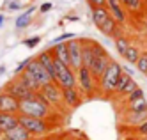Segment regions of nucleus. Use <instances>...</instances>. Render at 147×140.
I'll list each match as a JSON object with an SVG mask.
<instances>
[{
  "instance_id": "22",
  "label": "nucleus",
  "mask_w": 147,
  "mask_h": 140,
  "mask_svg": "<svg viewBox=\"0 0 147 140\" xmlns=\"http://www.w3.org/2000/svg\"><path fill=\"white\" fill-rule=\"evenodd\" d=\"M145 119H147V112H126V115H124L126 124H129L131 128L138 126V124L144 122Z\"/></svg>"
},
{
  "instance_id": "5",
  "label": "nucleus",
  "mask_w": 147,
  "mask_h": 140,
  "mask_svg": "<svg viewBox=\"0 0 147 140\" xmlns=\"http://www.w3.org/2000/svg\"><path fill=\"white\" fill-rule=\"evenodd\" d=\"M76 87L82 91L85 99H90L96 94H99L98 92V78L90 73V69L87 66H82L80 69H76Z\"/></svg>"
},
{
  "instance_id": "16",
  "label": "nucleus",
  "mask_w": 147,
  "mask_h": 140,
  "mask_svg": "<svg viewBox=\"0 0 147 140\" xmlns=\"http://www.w3.org/2000/svg\"><path fill=\"white\" fill-rule=\"evenodd\" d=\"M30 138H32V135H30L27 131V128L22 126V124L14 126L13 130H9V131H4V135L0 137V140H30Z\"/></svg>"
},
{
  "instance_id": "23",
  "label": "nucleus",
  "mask_w": 147,
  "mask_h": 140,
  "mask_svg": "<svg viewBox=\"0 0 147 140\" xmlns=\"http://www.w3.org/2000/svg\"><path fill=\"white\" fill-rule=\"evenodd\" d=\"M94 59V39H83V66H90Z\"/></svg>"
},
{
  "instance_id": "7",
  "label": "nucleus",
  "mask_w": 147,
  "mask_h": 140,
  "mask_svg": "<svg viewBox=\"0 0 147 140\" xmlns=\"http://www.w3.org/2000/svg\"><path fill=\"white\" fill-rule=\"evenodd\" d=\"M41 96L45 98V101L51 106L53 110L64 114L66 112V106H64V101H62V89L59 87V85L55 82H50L46 85H43V87L39 89Z\"/></svg>"
},
{
  "instance_id": "44",
  "label": "nucleus",
  "mask_w": 147,
  "mask_h": 140,
  "mask_svg": "<svg viewBox=\"0 0 147 140\" xmlns=\"http://www.w3.org/2000/svg\"><path fill=\"white\" fill-rule=\"evenodd\" d=\"M144 2H145V4H147V0H144Z\"/></svg>"
},
{
  "instance_id": "35",
  "label": "nucleus",
  "mask_w": 147,
  "mask_h": 140,
  "mask_svg": "<svg viewBox=\"0 0 147 140\" xmlns=\"http://www.w3.org/2000/svg\"><path fill=\"white\" fill-rule=\"evenodd\" d=\"M51 7H53V4H51V2H46V4H43V5L39 7V11H41V13H48V11H51Z\"/></svg>"
},
{
  "instance_id": "13",
  "label": "nucleus",
  "mask_w": 147,
  "mask_h": 140,
  "mask_svg": "<svg viewBox=\"0 0 147 140\" xmlns=\"http://www.w3.org/2000/svg\"><path fill=\"white\" fill-rule=\"evenodd\" d=\"M107 7H108V11H110L112 18L117 21L121 27L128 23V20H129V13H128V9L124 7L122 0H107Z\"/></svg>"
},
{
  "instance_id": "1",
  "label": "nucleus",
  "mask_w": 147,
  "mask_h": 140,
  "mask_svg": "<svg viewBox=\"0 0 147 140\" xmlns=\"http://www.w3.org/2000/svg\"><path fill=\"white\" fill-rule=\"evenodd\" d=\"M20 115H30V117H39V119L55 121V110L45 101L39 91L32 98L20 101Z\"/></svg>"
},
{
  "instance_id": "15",
  "label": "nucleus",
  "mask_w": 147,
  "mask_h": 140,
  "mask_svg": "<svg viewBox=\"0 0 147 140\" xmlns=\"http://www.w3.org/2000/svg\"><path fill=\"white\" fill-rule=\"evenodd\" d=\"M0 112H14L20 114V99H16L13 94L0 91Z\"/></svg>"
},
{
  "instance_id": "14",
  "label": "nucleus",
  "mask_w": 147,
  "mask_h": 140,
  "mask_svg": "<svg viewBox=\"0 0 147 140\" xmlns=\"http://www.w3.org/2000/svg\"><path fill=\"white\" fill-rule=\"evenodd\" d=\"M85 99L83 94L78 87H69V89H62V101H64L66 110H73V108H78L82 105V101Z\"/></svg>"
},
{
  "instance_id": "4",
  "label": "nucleus",
  "mask_w": 147,
  "mask_h": 140,
  "mask_svg": "<svg viewBox=\"0 0 147 140\" xmlns=\"http://www.w3.org/2000/svg\"><path fill=\"white\" fill-rule=\"evenodd\" d=\"M20 124L27 128V131L32 137H46L53 133L55 121L50 119H39V117H30V115H20Z\"/></svg>"
},
{
  "instance_id": "17",
  "label": "nucleus",
  "mask_w": 147,
  "mask_h": 140,
  "mask_svg": "<svg viewBox=\"0 0 147 140\" xmlns=\"http://www.w3.org/2000/svg\"><path fill=\"white\" fill-rule=\"evenodd\" d=\"M51 53H53V57L60 62H64L69 66V45L67 41H62V43H55V45L50 46Z\"/></svg>"
},
{
  "instance_id": "36",
  "label": "nucleus",
  "mask_w": 147,
  "mask_h": 140,
  "mask_svg": "<svg viewBox=\"0 0 147 140\" xmlns=\"http://www.w3.org/2000/svg\"><path fill=\"white\" fill-rule=\"evenodd\" d=\"M7 7H9V11H16V9L22 7V4H20V2H9Z\"/></svg>"
},
{
  "instance_id": "6",
  "label": "nucleus",
  "mask_w": 147,
  "mask_h": 140,
  "mask_svg": "<svg viewBox=\"0 0 147 140\" xmlns=\"http://www.w3.org/2000/svg\"><path fill=\"white\" fill-rule=\"evenodd\" d=\"M53 82L59 85L60 89H69V87H76V71L67 64L60 62L55 59V74H53Z\"/></svg>"
},
{
  "instance_id": "25",
  "label": "nucleus",
  "mask_w": 147,
  "mask_h": 140,
  "mask_svg": "<svg viewBox=\"0 0 147 140\" xmlns=\"http://www.w3.org/2000/svg\"><path fill=\"white\" fill-rule=\"evenodd\" d=\"M140 53H142V50L136 46V45H133V43H131L129 48L126 50V53H124V57H122V59L128 62V64H133V66H135L136 60H138V57H140Z\"/></svg>"
},
{
  "instance_id": "29",
  "label": "nucleus",
  "mask_w": 147,
  "mask_h": 140,
  "mask_svg": "<svg viewBox=\"0 0 147 140\" xmlns=\"http://www.w3.org/2000/svg\"><path fill=\"white\" fill-rule=\"evenodd\" d=\"M144 96H145V94H144V91H142L140 87H136V89H135L133 92H129V94H128V96H126V98L122 99V105H124V103H129V101H133V99L144 98Z\"/></svg>"
},
{
  "instance_id": "31",
  "label": "nucleus",
  "mask_w": 147,
  "mask_h": 140,
  "mask_svg": "<svg viewBox=\"0 0 147 140\" xmlns=\"http://www.w3.org/2000/svg\"><path fill=\"white\" fill-rule=\"evenodd\" d=\"M39 43H41V36H32V37H27V39L23 41V45H25L27 48H36Z\"/></svg>"
},
{
  "instance_id": "30",
  "label": "nucleus",
  "mask_w": 147,
  "mask_h": 140,
  "mask_svg": "<svg viewBox=\"0 0 147 140\" xmlns=\"http://www.w3.org/2000/svg\"><path fill=\"white\" fill-rule=\"evenodd\" d=\"M133 135H140V137H147V119L144 122H140L138 126L133 128Z\"/></svg>"
},
{
  "instance_id": "28",
  "label": "nucleus",
  "mask_w": 147,
  "mask_h": 140,
  "mask_svg": "<svg viewBox=\"0 0 147 140\" xmlns=\"http://www.w3.org/2000/svg\"><path fill=\"white\" fill-rule=\"evenodd\" d=\"M135 66H136V71L147 76V51L142 50V53H140V57H138V60H136Z\"/></svg>"
},
{
  "instance_id": "18",
  "label": "nucleus",
  "mask_w": 147,
  "mask_h": 140,
  "mask_svg": "<svg viewBox=\"0 0 147 140\" xmlns=\"http://www.w3.org/2000/svg\"><path fill=\"white\" fill-rule=\"evenodd\" d=\"M18 124H20V114L0 112V128H2V131H9Z\"/></svg>"
},
{
  "instance_id": "42",
  "label": "nucleus",
  "mask_w": 147,
  "mask_h": 140,
  "mask_svg": "<svg viewBox=\"0 0 147 140\" xmlns=\"http://www.w3.org/2000/svg\"><path fill=\"white\" fill-rule=\"evenodd\" d=\"M4 135V131H2V128H0V137H2Z\"/></svg>"
},
{
  "instance_id": "19",
  "label": "nucleus",
  "mask_w": 147,
  "mask_h": 140,
  "mask_svg": "<svg viewBox=\"0 0 147 140\" xmlns=\"http://www.w3.org/2000/svg\"><path fill=\"white\" fill-rule=\"evenodd\" d=\"M37 60L43 64V66L48 69V73L51 74V78H53V74H55V57H53V53H51V50H45V51H41L37 53Z\"/></svg>"
},
{
  "instance_id": "43",
  "label": "nucleus",
  "mask_w": 147,
  "mask_h": 140,
  "mask_svg": "<svg viewBox=\"0 0 147 140\" xmlns=\"http://www.w3.org/2000/svg\"><path fill=\"white\" fill-rule=\"evenodd\" d=\"M75 140H82V138H75Z\"/></svg>"
},
{
  "instance_id": "24",
  "label": "nucleus",
  "mask_w": 147,
  "mask_h": 140,
  "mask_svg": "<svg viewBox=\"0 0 147 140\" xmlns=\"http://www.w3.org/2000/svg\"><path fill=\"white\" fill-rule=\"evenodd\" d=\"M113 45H115V50H117L119 55H121V57H124V53H126V50L129 48L131 41H129V37H126V36L119 34L117 37H113Z\"/></svg>"
},
{
  "instance_id": "12",
  "label": "nucleus",
  "mask_w": 147,
  "mask_h": 140,
  "mask_svg": "<svg viewBox=\"0 0 147 140\" xmlns=\"http://www.w3.org/2000/svg\"><path fill=\"white\" fill-rule=\"evenodd\" d=\"M136 87H138V83H136L135 80H133V76L128 73V71H124L122 74H121V80H119V83H117V89H115V92H113V96L112 98H115V99H119V101H122L126 96H128L129 92H133Z\"/></svg>"
},
{
  "instance_id": "27",
  "label": "nucleus",
  "mask_w": 147,
  "mask_h": 140,
  "mask_svg": "<svg viewBox=\"0 0 147 140\" xmlns=\"http://www.w3.org/2000/svg\"><path fill=\"white\" fill-rule=\"evenodd\" d=\"M16 76H20V78H22V80H23V82H25V83H27V85H28V87L32 89L34 92H37V91L41 89V87H39V83L36 82V78L32 76V74H30V71H27V69H25L23 73H20V74H16Z\"/></svg>"
},
{
  "instance_id": "2",
  "label": "nucleus",
  "mask_w": 147,
  "mask_h": 140,
  "mask_svg": "<svg viewBox=\"0 0 147 140\" xmlns=\"http://www.w3.org/2000/svg\"><path fill=\"white\" fill-rule=\"evenodd\" d=\"M122 73H124V66L121 62L112 59V62L108 64V68L105 69V73L98 78V92L103 96V98H112L113 96Z\"/></svg>"
},
{
  "instance_id": "20",
  "label": "nucleus",
  "mask_w": 147,
  "mask_h": 140,
  "mask_svg": "<svg viewBox=\"0 0 147 140\" xmlns=\"http://www.w3.org/2000/svg\"><path fill=\"white\" fill-rule=\"evenodd\" d=\"M122 108H124L122 112H147V99H145V96L138 99H133L129 103H124Z\"/></svg>"
},
{
  "instance_id": "34",
  "label": "nucleus",
  "mask_w": 147,
  "mask_h": 140,
  "mask_svg": "<svg viewBox=\"0 0 147 140\" xmlns=\"http://www.w3.org/2000/svg\"><path fill=\"white\" fill-rule=\"evenodd\" d=\"M87 4L90 7H99V5H107V0H87Z\"/></svg>"
},
{
  "instance_id": "10",
  "label": "nucleus",
  "mask_w": 147,
  "mask_h": 140,
  "mask_svg": "<svg viewBox=\"0 0 147 140\" xmlns=\"http://www.w3.org/2000/svg\"><path fill=\"white\" fill-rule=\"evenodd\" d=\"M27 71H30V74L36 78V82L39 83V87H43V85L50 83V82H53V78H51V74L48 73V69L37 60V57H30L28 64H27Z\"/></svg>"
},
{
  "instance_id": "40",
  "label": "nucleus",
  "mask_w": 147,
  "mask_h": 140,
  "mask_svg": "<svg viewBox=\"0 0 147 140\" xmlns=\"http://www.w3.org/2000/svg\"><path fill=\"white\" fill-rule=\"evenodd\" d=\"M4 73H5V66H0V76H2Z\"/></svg>"
},
{
  "instance_id": "9",
  "label": "nucleus",
  "mask_w": 147,
  "mask_h": 140,
  "mask_svg": "<svg viewBox=\"0 0 147 140\" xmlns=\"http://www.w3.org/2000/svg\"><path fill=\"white\" fill-rule=\"evenodd\" d=\"M5 92H9V94H13L16 99H20V101H23V99H28V98H32V96L36 94L32 89L28 87V85L20 78V76H13L11 80H9L4 87H2Z\"/></svg>"
},
{
  "instance_id": "39",
  "label": "nucleus",
  "mask_w": 147,
  "mask_h": 140,
  "mask_svg": "<svg viewBox=\"0 0 147 140\" xmlns=\"http://www.w3.org/2000/svg\"><path fill=\"white\" fill-rule=\"evenodd\" d=\"M30 140H46V137H32Z\"/></svg>"
},
{
  "instance_id": "21",
  "label": "nucleus",
  "mask_w": 147,
  "mask_h": 140,
  "mask_svg": "<svg viewBox=\"0 0 147 140\" xmlns=\"http://www.w3.org/2000/svg\"><path fill=\"white\" fill-rule=\"evenodd\" d=\"M36 9H37V7H36V5H32V7H28V9H27V13H22V14L16 18L14 27H16L18 30L27 28V27L30 25V21H32V14H34V11H36Z\"/></svg>"
},
{
  "instance_id": "33",
  "label": "nucleus",
  "mask_w": 147,
  "mask_h": 140,
  "mask_svg": "<svg viewBox=\"0 0 147 140\" xmlns=\"http://www.w3.org/2000/svg\"><path fill=\"white\" fill-rule=\"evenodd\" d=\"M28 60H30V57H28V59H25V60H22V62L18 64V68L14 69V76H16V74H20V73H23V71H25V68H27Z\"/></svg>"
},
{
  "instance_id": "8",
  "label": "nucleus",
  "mask_w": 147,
  "mask_h": 140,
  "mask_svg": "<svg viewBox=\"0 0 147 140\" xmlns=\"http://www.w3.org/2000/svg\"><path fill=\"white\" fill-rule=\"evenodd\" d=\"M112 62V57H110V53L103 48V45H99L98 41H94V59L90 62V73L94 74L96 78H99L101 74L105 73V69L108 68V64Z\"/></svg>"
},
{
  "instance_id": "26",
  "label": "nucleus",
  "mask_w": 147,
  "mask_h": 140,
  "mask_svg": "<svg viewBox=\"0 0 147 140\" xmlns=\"http://www.w3.org/2000/svg\"><path fill=\"white\" fill-rule=\"evenodd\" d=\"M122 4H124L126 9H128L129 14H138V13H142V9L145 5L144 0H122Z\"/></svg>"
},
{
  "instance_id": "41",
  "label": "nucleus",
  "mask_w": 147,
  "mask_h": 140,
  "mask_svg": "<svg viewBox=\"0 0 147 140\" xmlns=\"http://www.w3.org/2000/svg\"><path fill=\"white\" fill-rule=\"evenodd\" d=\"M4 25V14H0V27Z\"/></svg>"
},
{
  "instance_id": "11",
  "label": "nucleus",
  "mask_w": 147,
  "mask_h": 140,
  "mask_svg": "<svg viewBox=\"0 0 147 140\" xmlns=\"http://www.w3.org/2000/svg\"><path fill=\"white\" fill-rule=\"evenodd\" d=\"M67 45H69V66L76 71L83 66V39L73 37L67 41Z\"/></svg>"
},
{
  "instance_id": "37",
  "label": "nucleus",
  "mask_w": 147,
  "mask_h": 140,
  "mask_svg": "<svg viewBox=\"0 0 147 140\" xmlns=\"http://www.w3.org/2000/svg\"><path fill=\"white\" fill-rule=\"evenodd\" d=\"M64 137L62 135H57V133H50V135H46V140H62Z\"/></svg>"
},
{
  "instance_id": "3",
  "label": "nucleus",
  "mask_w": 147,
  "mask_h": 140,
  "mask_svg": "<svg viewBox=\"0 0 147 140\" xmlns=\"http://www.w3.org/2000/svg\"><path fill=\"white\" fill-rule=\"evenodd\" d=\"M90 18H92V23L98 27L101 34L108 36V37H115L121 34V25L112 18L107 5L90 7Z\"/></svg>"
},
{
  "instance_id": "32",
  "label": "nucleus",
  "mask_w": 147,
  "mask_h": 140,
  "mask_svg": "<svg viewBox=\"0 0 147 140\" xmlns=\"http://www.w3.org/2000/svg\"><path fill=\"white\" fill-rule=\"evenodd\" d=\"M73 37H76V36H75V34H71V32H64V34L57 36V37L53 39V43H51V45H55V43H62V41H69V39H73Z\"/></svg>"
},
{
  "instance_id": "38",
  "label": "nucleus",
  "mask_w": 147,
  "mask_h": 140,
  "mask_svg": "<svg viewBox=\"0 0 147 140\" xmlns=\"http://www.w3.org/2000/svg\"><path fill=\"white\" fill-rule=\"evenodd\" d=\"M126 140H147V137H140V135H133V137H128Z\"/></svg>"
}]
</instances>
